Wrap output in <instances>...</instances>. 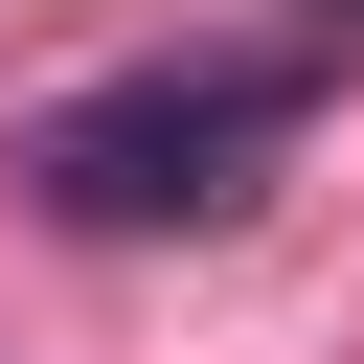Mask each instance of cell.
I'll return each instance as SVG.
<instances>
[{"label": "cell", "mask_w": 364, "mask_h": 364, "mask_svg": "<svg viewBox=\"0 0 364 364\" xmlns=\"http://www.w3.org/2000/svg\"><path fill=\"white\" fill-rule=\"evenodd\" d=\"M318 46H364V0H318Z\"/></svg>", "instance_id": "cell-2"}, {"label": "cell", "mask_w": 364, "mask_h": 364, "mask_svg": "<svg viewBox=\"0 0 364 364\" xmlns=\"http://www.w3.org/2000/svg\"><path fill=\"white\" fill-rule=\"evenodd\" d=\"M318 114V46H205V68H114L68 114H23V205L46 228H228Z\"/></svg>", "instance_id": "cell-1"}]
</instances>
